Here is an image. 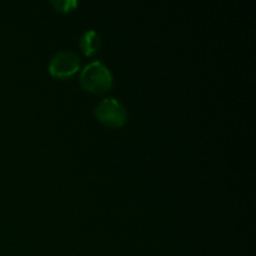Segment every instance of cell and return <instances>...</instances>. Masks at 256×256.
<instances>
[{"instance_id":"cell-1","label":"cell","mask_w":256,"mask_h":256,"mask_svg":"<svg viewBox=\"0 0 256 256\" xmlns=\"http://www.w3.org/2000/svg\"><path fill=\"white\" fill-rule=\"evenodd\" d=\"M80 84L92 92H105L112 86V74L102 60H92L80 72Z\"/></svg>"},{"instance_id":"cell-2","label":"cell","mask_w":256,"mask_h":256,"mask_svg":"<svg viewBox=\"0 0 256 256\" xmlns=\"http://www.w3.org/2000/svg\"><path fill=\"white\" fill-rule=\"evenodd\" d=\"M94 114L102 124L112 128L122 126L128 119V112L124 104L115 98H104L95 106Z\"/></svg>"},{"instance_id":"cell-3","label":"cell","mask_w":256,"mask_h":256,"mask_svg":"<svg viewBox=\"0 0 256 256\" xmlns=\"http://www.w3.org/2000/svg\"><path fill=\"white\" fill-rule=\"evenodd\" d=\"M48 69L55 78H70L80 69V58L74 52L60 50L52 55Z\"/></svg>"},{"instance_id":"cell-4","label":"cell","mask_w":256,"mask_h":256,"mask_svg":"<svg viewBox=\"0 0 256 256\" xmlns=\"http://www.w3.org/2000/svg\"><path fill=\"white\" fill-rule=\"evenodd\" d=\"M102 46V38L94 29L85 30L80 36V48L86 56H92Z\"/></svg>"},{"instance_id":"cell-5","label":"cell","mask_w":256,"mask_h":256,"mask_svg":"<svg viewBox=\"0 0 256 256\" xmlns=\"http://www.w3.org/2000/svg\"><path fill=\"white\" fill-rule=\"evenodd\" d=\"M52 5L56 10L62 12H72V9L79 6V2L78 0H52Z\"/></svg>"}]
</instances>
